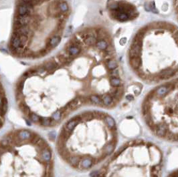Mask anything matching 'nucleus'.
I'll return each instance as SVG.
<instances>
[{"instance_id":"28","label":"nucleus","mask_w":178,"mask_h":177,"mask_svg":"<svg viewBox=\"0 0 178 177\" xmlns=\"http://www.w3.org/2000/svg\"><path fill=\"white\" fill-rule=\"evenodd\" d=\"M174 9L178 22V0H174Z\"/></svg>"},{"instance_id":"4","label":"nucleus","mask_w":178,"mask_h":177,"mask_svg":"<svg viewBox=\"0 0 178 177\" xmlns=\"http://www.w3.org/2000/svg\"><path fill=\"white\" fill-rule=\"evenodd\" d=\"M94 161H95L94 159L91 158L90 157H85V158H84L81 160L80 165V167L82 168L87 169V168H90L91 166H93Z\"/></svg>"},{"instance_id":"27","label":"nucleus","mask_w":178,"mask_h":177,"mask_svg":"<svg viewBox=\"0 0 178 177\" xmlns=\"http://www.w3.org/2000/svg\"><path fill=\"white\" fill-rule=\"evenodd\" d=\"M28 40V37L27 36H20V41H21V44H20V48H23L24 47L26 44V43Z\"/></svg>"},{"instance_id":"9","label":"nucleus","mask_w":178,"mask_h":177,"mask_svg":"<svg viewBox=\"0 0 178 177\" xmlns=\"http://www.w3.org/2000/svg\"><path fill=\"white\" fill-rule=\"evenodd\" d=\"M82 103L83 102H82V101L80 98H76L73 99L72 100L70 101V102H69V104H70L71 110H73L76 109V108H78L80 106H81Z\"/></svg>"},{"instance_id":"5","label":"nucleus","mask_w":178,"mask_h":177,"mask_svg":"<svg viewBox=\"0 0 178 177\" xmlns=\"http://www.w3.org/2000/svg\"><path fill=\"white\" fill-rule=\"evenodd\" d=\"M32 136V133L28 130H23L18 132V137L21 140H29Z\"/></svg>"},{"instance_id":"33","label":"nucleus","mask_w":178,"mask_h":177,"mask_svg":"<svg viewBox=\"0 0 178 177\" xmlns=\"http://www.w3.org/2000/svg\"><path fill=\"white\" fill-rule=\"evenodd\" d=\"M21 1H22V2L26 3H31L32 1V0H21Z\"/></svg>"},{"instance_id":"6","label":"nucleus","mask_w":178,"mask_h":177,"mask_svg":"<svg viewBox=\"0 0 178 177\" xmlns=\"http://www.w3.org/2000/svg\"><path fill=\"white\" fill-rule=\"evenodd\" d=\"M61 41V38L59 36H53L50 38L48 42V48H54L58 45Z\"/></svg>"},{"instance_id":"11","label":"nucleus","mask_w":178,"mask_h":177,"mask_svg":"<svg viewBox=\"0 0 178 177\" xmlns=\"http://www.w3.org/2000/svg\"><path fill=\"white\" fill-rule=\"evenodd\" d=\"M115 145H116V140L115 141H112L109 144H108L104 148V155H110L112 152H113L114 149H115Z\"/></svg>"},{"instance_id":"24","label":"nucleus","mask_w":178,"mask_h":177,"mask_svg":"<svg viewBox=\"0 0 178 177\" xmlns=\"http://www.w3.org/2000/svg\"><path fill=\"white\" fill-rule=\"evenodd\" d=\"M42 118L39 116L38 115L34 113H31L29 115V120L34 122H40Z\"/></svg>"},{"instance_id":"10","label":"nucleus","mask_w":178,"mask_h":177,"mask_svg":"<svg viewBox=\"0 0 178 177\" xmlns=\"http://www.w3.org/2000/svg\"><path fill=\"white\" fill-rule=\"evenodd\" d=\"M41 156H42L43 160H44L46 162H49L50 161L51 158H52V153H51L50 150L46 148L43 149L42 152L41 153Z\"/></svg>"},{"instance_id":"34","label":"nucleus","mask_w":178,"mask_h":177,"mask_svg":"<svg viewBox=\"0 0 178 177\" xmlns=\"http://www.w3.org/2000/svg\"><path fill=\"white\" fill-rule=\"evenodd\" d=\"M25 122H27V125H28V126L31 125V122H29V120H25Z\"/></svg>"},{"instance_id":"23","label":"nucleus","mask_w":178,"mask_h":177,"mask_svg":"<svg viewBox=\"0 0 178 177\" xmlns=\"http://www.w3.org/2000/svg\"><path fill=\"white\" fill-rule=\"evenodd\" d=\"M117 63L116 62L115 60H109L107 62V67L110 70H114L117 67Z\"/></svg>"},{"instance_id":"12","label":"nucleus","mask_w":178,"mask_h":177,"mask_svg":"<svg viewBox=\"0 0 178 177\" xmlns=\"http://www.w3.org/2000/svg\"><path fill=\"white\" fill-rule=\"evenodd\" d=\"M7 110V100L5 97L1 96V116H3Z\"/></svg>"},{"instance_id":"30","label":"nucleus","mask_w":178,"mask_h":177,"mask_svg":"<svg viewBox=\"0 0 178 177\" xmlns=\"http://www.w3.org/2000/svg\"><path fill=\"white\" fill-rule=\"evenodd\" d=\"M56 132H55V131H52V132H50L49 133V138L52 140H54L55 138H56Z\"/></svg>"},{"instance_id":"13","label":"nucleus","mask_w":178,"mask_h":177,"mask_svg":"<svg viewBox=\"0 0 178 177\" xmlns=\"http://www.w3.org/2000/svg\"><path fill=\"white\" fill-rule=\"evenodd\" d=\"M14 31L17 32L20 36H28L29 29L27 25H24V26H21V27H18L17 29H15Z\"/></svg>"},{"instance_id":"20","label":"nucleus","mask_w":178,"mask_h":177,"mask_svg":"<svg viewBox=\"0 0 178 177\" xmlns=\"http://www.w3.org/2000/svg\"><path fill=\"white\" fill-rule=\"evenodd\" d=\"M19 106H20V108L24 114L27 115H30V110L29 108L27 106V105L24 104V102H20V104H19Z\"/></svg>"},{"instance_id":"18","label":"nucleus","mask_w":178,"mask_h":177,"mask_svg":"<svg viewBox=\"0 0 178 177\" xmlns=\"http://www.w3.org/2000/svg\"><path fill=\"white\" fill-rule=\"evenodd\" d=\"M110 82L113 87L117 88L121 85V80L117 77H112L110 78Z\"/></svg>"},{"instance_id":"19","label":"nucleus","mask_w":178,"mask_h":177,"mask_svg":"<svg viewBox=\"0 0 178 177\" xmlns=\"http://www.w3.org/2000/svg\"><path fill=\"white\" fill-rule=\"evenodd\" d=\"M97 47L99 49L104 50V49H106V47H108V43L106 42L105 40H100L97 42Z\"/></svg>"},{"instance_id":"17","label":"nucleus","mask_w":178,"mask_h":177,"mask_svg":"<svg viewBox=\"0 0 178 177\" xmlns=\"http://www.w3.org/2000/svg\"><path fill=\"white\" fill-rule=\"evenodd\" d=\"M105 121H106V124H107V125H108L109 128H113L115 126V120H114V119L111 116H110L106 115V117H105Z\"/></svg>"},{"instance_id":"31","label":"nucleus","mask_w":178,"mask_h":177,"mask_svg":"<svg viewBox=\"0 0 178 177\" xmlns=\"http://www.w3.org/2000/svg\"><path fill=\"white\" fill-rule=\"evenodd\" d=\"M126 98H127V100L131 101V100H133V96H132V95H131V94H128V95H127V96H126Z\"/></svg>"},{"instance_id":"1","label":"nucleus","mask_w":178,"mask_h":177,"mask_svg":"<svg viewBox=\"0 0 178 177\" xmlns=\"http://www.w3.org/2000/svg\"><path fill=\"white\" fill-rule=\"evenodd\" d=\"M143 104L155 106V115L143 116L155 134L178 141V78L167 81L149 92Z\"/></svg>"},{"instance_id":"22","label":"nucleus","mask_w":178,"mask_h":177,"mask_svg":"<svg viewBox=\"0 0 178 177\" xmlns=\"http://www.w3.org/2000/svg\"><path fill=\"white\" fill-rule=\"evenodd\" d=\"M52 121H53V120L52 118H41L40 123L41 125L48 126L52 123Z\"/></svg>"},{"instance_id":"8","label":"nucleus","mask_w":178,"mask_h":177,"mask_svg":"<svg viewBox=\"0 0 178 177\" xmlns=\"http://www.w3.org/2000/svg\"><path fill=\"white\" fill-rule=\"evenodd\" d=\"M67 52L70 56H76V55L80 54V47H79V45L72 44L67 48Z\"/></svg>"},{"instance_id":"7","label":"nucleus","mask_w":178,"mask_h":177,"mask_svg":"<svg viewBox=\"0 0 178 177\" xmlns=\"http://www.w3.org/2000/svg\"><path fill=\"white\" fill-rule=\"evenodd\" d=\"M83 38H84V43L88 45H94L97 42V39L95 38V36H93L90 33H86L83 36Z\"/></svg>"},{"instance_id":"25","label":"nucleus","mask_w":178,"mask_h":177,"mask_svg":"<svg viewBox=\"0 0 178 177\" xmlns=\"http://www.w3.org/2000/svg\"><path fill=\"white\" fill-rule=\"evenodd\" d=\"M59 8L60 9L62 12H66L68 10V4L66 2L62 1V2H59Z\"/></svg>"},{"instance_id":"3","label":"nucleus","mask_w":178,"mask_h":177,"mask_svg":"<svg viewBox=\"0 0 178 177\" xmlns=\"http://www.w3.org/2000/svg\"><path fill=\"white\" fill-rule=\"evenodd\" d=\"M80 121V116H76L74 118L71 119L70 121H68L67 123L66 124L64 128L69 132H70L75 128V126L78 124Z\"/></svg>"},{"instance_id":"21","label":"nucleus","mask_w":178,"mask_h":177,"mask_svg":"<svg viewBox=\"0 0 178 177\" xmlns=\"http://www.w3.org/2000/svg\"><path fill=\"white\" fill-rule=\"evenodd\" d=\"M62 116V110H58L52 114V118L54 121H58L60 120Z\"/></svg>"},{"instance_id":"15","label":"nucleus","mask_w":178,"mask_h":177,"mask_svg":"<svg viewBox=\"0 0 178 177\" xmlns=\"http://www.w3.org/2000/svg\"><path fill=\"white\" fill-rule=\"evenodd\" d=\"M101 98L104 105L108 106L113 103V98L110 94H104L102 96Z\"/></svg>"},{"instance_id":"2","label":"nucleus","mask_w":178,"mask_h":177,"mask_svg":"<svg viewBox=\"0 0 178 177\" xmlns=\"http://www.w3.org/2000/svg\"><path fill=\"white\" fill-rule=\"evenodd\" d=\"M48 12L50 16L55 18H60L62 16V11L59 8V3L54 2L51 3L48 8Z\"/></svg>"},{"instance_id":"16","label":"nucleus","mask_w":178,"mask_h":177,"mask_svg":"<svg viewBox=\"0 0 178 177\" xmlns=\"http://www.w3.org/2000/svg\"><path fill=\"white\" fill-rule=\"evenodd\" d=\"M89 99L91 101V102H93V103L95 104L101 105V104H103L102 103V98L98 95H91Z\"/></svg>"},{"instance_id":"29","label":"nucleus","mask_w":178,"mask_h":177,"mask_svg":"<svg viewBox=\"0 0 178 177\" xmlns=\"http://www.w3.org/2000/svg\"><path fill=\"white\" fill-rule=\"evenodd\" d=\"M58 60L62 64H65L68 62V59L66 58L64 55H59L58 56Z\"/></svg>"},{"instance_id":"26","label":"nucleus","mask_w":178,"mask_h":177,"mask_svg":"<svg viewBox=\"0 0 178 177\" xmlns=\"http://www.w3.org/2000/svg\"><path fill=\"white\" fill-rule=\"evenodd\" d=\"M56 64L54 62H48L44 66V68L47 70H52L56 68Z\"/></svg>"},{"instance_id":"32","label":"nucleus","mask_w":178,"mask_h":177,"mask_svg":"<svg viewBox=\"0 0 178 177\" xmlns=\"http://www.w3.org/2000/svg\"><path fill=\"white\" fill-rule=\"evenodd\" d=\"M48 52H47V50L46 49H42L40 51V54L42 55V56H44V55H46V54H47Z\"/></svg>"},{"instance_id":"14","label":"nucleus","mask_w":178,"mask_h":177,"mask_svg":"<svg viewBox=\"0 0 178 177\" xmlns=\"http://www.w3.org/2000/svg\"><path fill=\"white\" fill-rule=\"evenodd\" d=\"M68 161L70 162V165L75 168H77L79 166V164L80 163L81 159L78 156H70L68 157Z\"/></svg>"}]
</instances>
